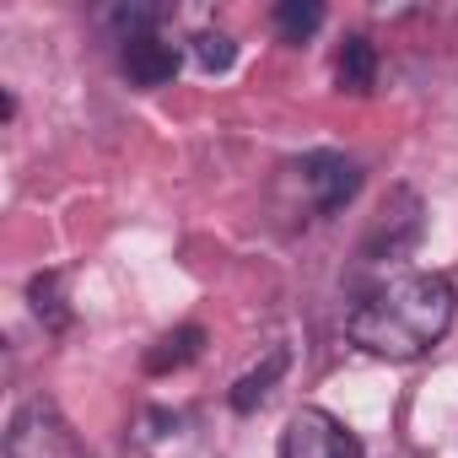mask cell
<instances>
[{
  "mask_svg": "<svg viewBox=\"0 0 458 458\" xmlns=\"http://www.w3.org/2000/svg\"><path fill=\"white\" fill-rule=\"evenodd\" d=\"M453 313H458L453 281L447 276H431V270H410V276H394V281L372 286L351 308L345 329H351V340L367 356L415 361V356H426L453 329Z\"/></svg>",
  "mask_w": 458,
  "mask_h": 458,
  "instance_id": "cell-1",
  "label": "cell"
},
{
  "mask_svg": "<svg viewBox=\"0 0 458 458\" xmlns=\"http://www.w3.org/2000/svg\"><path fill=\"white\" fill-rule=\"evenodd\" d=\"M6 458H87L81 437L71 431V420L60 415L55 399H28L17 415H12V431H6Z\"/></svg>",
  "mask_w": 458,
  "mask_h": 458,
  "instance_id": "cell-2",
  "label": "cell"
},
{
  "mask_svg": "<svg viewBox=\"0 0 458 458\" xmlns=\"http://www.w3.org/2000/svg\"><path fill=\"white\" fill-rule=\"evenodd\" d=\"M281 458H361V437H356L345 420H335L329 410L308 404V410H297V415L286 420V431H281Z\"/></svg>",
  "mask_w": 458,
  "mask_h": 458,
  "instance_id": "cell-3",
  "label": "cell"
},
{
  "mask_svg": "<svg viewBox=\"0 0 458 458\" xmlns=\"http://www.w3.org/2000/svg\"><path fill=\"white\" fill-rule=\"evenodd\" d=\"M297 178H302V189L313 194V210H324V216L345 210V205L356 199V189H361V167H356L351 157H340V151H313V157H302V162H297Z\"/></svg>",
  "mask_w": 458,
  "mask_h": 458,
  "instance_id": "cell-4",
  "label": "cell"
},
{
  "mask_svg": "<svg viewBox=\"0 0 458 458\" xmlns=\"http://www.w3.org/2000/svg\"><path fill=\"white\" fill-rule=\"evenodd\" d=\"M119 65L135 87H167L178 76V44H167L162 33L130 38V44H119Z\"/></svg>",
  "mask_w": 458,
  "mask_h": 458,
  "instance_id": "cell-5",
  "label": "cell"
},
{
  "mask_svg": "<svg viewBox=\"0 0 458 458\" xmlns=\"http://www.w3.org/2000/svg\"><path fill=\"white\" fill-rule=\"evenodd\" d=\"M335 87L351 92V98H367L377 87V49H372V38L356 33V38L340 44V55H335Z\"/></svg>",
  "mask_w": 458,
  "mask_h": 458,
  "instance_id": "cell-6",
  "label": "cell"
},
{
  "mask_svg": "<svg viewBox=\"0 0 458 458\" xmlns=\"http://www.w3.org/2000/svg\"><path fill=\"white\" fill-rule=\"evenodd\" d=\"M199 351H205V329H199V324H183V329L162 335V340L146 351V372H151V377H167V372L199 361Z\"/></svg>",
  "mask_w": 458,
  "mask_h": 458,
  "instance_id": "cell-7",
  "label": "cell"
},
{
  "mask_svg": "<svg viewBox=\"0 0 458 458\" xmlns=\"http://www.w3.org/2000/svg\"><path fill=\"white\" fill-rule=\"evenodd\" d=\"M286 367H292V356H286V351H270V356H265V367H254V372H243V377L233 383V410H238V415L259 410V404L270 399V388L281 383V372H286Z\"/></svg>",
  "mask_w": 458,
  "mask_h": 458,
  "instance_id": "cell-8",
  "label": "cell"
},
{
  "mask_svg": "<svg viewBox=\"0 0 458 458\" xmlns=\"http://www.w3.org/2000/svg\"><path fill=\"white\" fill-rule=\"evenodd\" d=\"M28 302H33V313H38L49 329H65V324H71V308H65V276H60V270L33 276V281H28Z\"/></svg>",
  "mask_w": 458,
  "mask_h": 458,
  "instance_id": "cell-9",
  "label": "cell"
},
{
  "mask_svg": "<svg viewBox=\"0 0 458 458\" xmlns=\"http://www.w3.org/2000/svg\"><path fill=\"white\" fill-rule=\"evenodd\" d=\"M270 22H276V33L286 44H302V38H313L324 28V6H318V0H281Z\"/></svg>",
  "mask_w": 458,
  "mask_h": 458,
  "instance_id": "cell-10",
  "label": "cell"
},
{
  "mask_svg": "<svg viewBox=\"0 0 458 458\" xmlns=\"http://www.w3.org/2000/svg\"><path fill=\"white\" fill-rule=\"evenodd\" d=\"M194 65L205 71V76H221V71H233L238 65V44L226 38V33H194Z\"/></svg>",
  "mask_w": 458,
  "mask_h": 458,
  "instance_id": "cell-11",
  "label": "cell"
}]
</instances>
